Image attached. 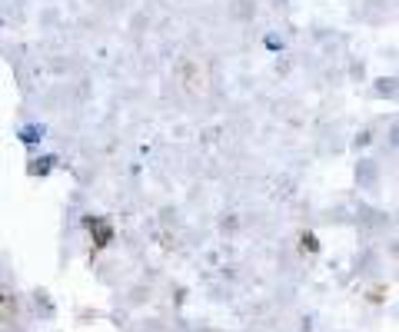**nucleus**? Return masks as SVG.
<instances>
[{
	"mask_svg": "<svg viewBox=\"0 0 399 332\" xmlns=\"http://www.w3.org/2000/svg\"><path fill=\"white\" fill-rule=\"evenodd\" d=\"M0 303H4V296H0Z\"/></svg>",
	"mask_w": 399,
	"mask_h": 332,
	"instance_id": "nucleus-5",
	"label": "nucleus"
},
{
	"mask_svg": "<svg viewBox=\"0 0 399 332\" xmlns=\"http://www.w3.org/2000/svg\"><path fill=\"white\" fill-rule=\"evenodd\" d=\"M303 249H313V253H316V249H320V239L313 236V233H306V236H303Z\"/></svg>",
	"mask_w": 399,
	"mask_h": 332,
	"instance_id": "nucleus-3",
	"label": "nucleus"
},
{
	"mask_svg": "<svg viewBox=\"0 0 399 332\" xmlns=\"http://www.w3.org/2000/svg\"><path fill=\"white\" fill-rule=\"evenodd\" d=\"M84 226L90 229V236H94V246L97 249H107L110 243H113V226H110V219L84 216Z\"/></svg>",
	"mask_w": 399,
	"mask_h": 332,
	"instance_id": "nucleus-1",
	"label": "nucleus"
},
{
	"mask_svg": "<svg viewBox=\"0 0 399 332\" xmlns=\"http://www.w3.org/2000/svg\"><path fill=\"white\" fill-rule=\"evenodd\" d=\"M50 166H54V160H37V163H30V173H40V176H44Z\"/></svg>",
	"mask_w": 399,
	"mask_h": 332,
	"instance_id": "nucleus-2",
	"label": "nucleus"
},
{
	"mask_svg": "<svg viewBox=\"0 0 399 332\" xmlns=\"http://www.w3.org/2000/svg\"><path fill=\"white\" fill-rule=\"evenodd\" d=\"M40 136H44V130H24V140H27V143L40 140Z\"/></svg>",
	"mask_w": 399,
	"mask_h": 332,
	"instance_id": "nucleus-4",
	"label": "nucleus"
}]
</instances>
